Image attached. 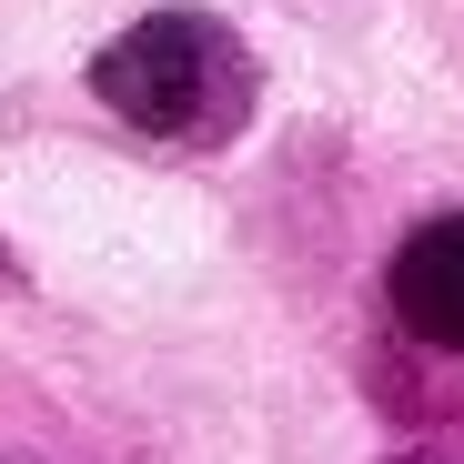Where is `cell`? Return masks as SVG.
<instances>
[{
	"label": "cell",
	"instance_id": "1",
	"mask_svg": "<svg viewBox=\"0 0 464 464\" xmlns=\"http://www.w3.org/2000/svg\"><path fill=\"white\" fill-rule=\"evenodd\" d=\"M92 92L141 141L222 151L253 121V51H243V31L222 11H151L111 51H92Z\"/></svg>",
	"mask_w": 464,
	"mask_h": 464
},
{
	"label": "cell",
	"instance_id": "2",
	"mask_svg": "<svg viewBox=\"0 0 464 464\" xmlns=\"http://www.w3.org/2000/svg\"><path fill=\"white\" fill-rule=\"evenodd\" d=\"M383 314H394V343L424 363H464V212L414 222L394 263H383Z\"/></svg>",
	"mask_w": 464,
	"mask_h": 464
},
{
	"label": "cell",
	"instance_id": "3",
	"mask_svg": "<svg viewBox=\"0 0 464 464\" xmlns=\"http://www.w3.org/2000/svg\"><path fill=\"white\" fill-rule=\"evenodd\" d=\"M394 464H444V454H394Z\"/></svg>",
	"mask_w": 464,
	"mask_h": 464
}]
</instances>
